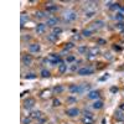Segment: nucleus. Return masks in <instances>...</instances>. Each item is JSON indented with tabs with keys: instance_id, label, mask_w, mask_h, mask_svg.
<instances>
[{
	"instance_id": "c85d7f7f",
	"label": "nucleus",
	"mask_w": 124,
	"mask_h": 124,
	"mask_svg": "<svg viewBox=\"0 0 124 124\" xmlns=\"http://www.w3.org/2000/svg\"><path fill=\"white\" fill-rule=\"evenodd\" d=\"M36 16L41 19V17H45V16H46V14H45L44 11H37V14H36Z\"/></svg>"
},
{
	"instance_id": "2eb2a0df",
	"label": "nucleus",
	"mask_w": 124,
	"mask_h": 124,
	"mask_svg": "<svg viewBox=\"0 0 124 124\" xmlns=\"http://www.w3.org/2000/svg\"><path fill=\"white\" fill-rule=\"evenodd\" d=\"M67 71V65H65V63H61L60 66H58V72L62 75V73H65V72Z\"/></svg>"
},
{
	"instance_id": "c9c22d12",
	"label": "nucleus",
	"mask_w": 124,
	"mask_h": 124,
	"mask_svg": "<svg viewBox=\"0 0 124 124\" xmlns=\"http://www.w3.org/2000/svg\"><path fill=\"white\" fill-rule=\"evenodd\" d=\"M113 48H114L116 51H120V50H122V47H120V46H117V45L113 46Z\"/></svg>"
},
{
	"instance_id": "473e14b6",
	"label": "nucleus",
	"mask_w": 124,
	"mask_h": 124,
	"mask_svg": "<svg viewBox=\"0 0 124 124\" xmlns=\"http://www.w3.org/2000/svg\"><path fill=\"white\" fill-rule=\"evenodd\" d=\"M117 29L123 30V29H124V24H123V23H118V24H117Z\"/></svg>"
},
{
	"instance_id": "58836bf2",
	"label": "nucleus",
	"mask_w": 124,
	"mask_h": 124,
	"mask_svg": "<svg viewBox=\"0 0 124 124\" xmlns=\"http://www.w3.org/2000/svg\"><path fill=\"white\" fill-rule=\"evenodd\" d=\"M73 40H77V41H78V40H81V36H79V35H75V36H73Z\"/></svg>"
},
{
	"instance_id": "a211bd4d",
	"label": "nucleus",
	"mask_w": 124,
	"mask_h": 124,
	"mask_svg": "<svg viewBox=\"0 0 124 124\" xmlns=\"http://www.w3.org/2000/svg\"><path fill=\"white\" fill-rule=\"evenodd\" d=\"M46 9H47V11H56L58 8H57V5H47Z\"/></svg>"
},
{
	"instance_id": "c756f323",
	"label": "nucleus",
	"mask_w": 124,
	"mask_h": 124,
	"mask_svg": "<svg viewBox=\"0 0 124 124\" xmlns=\"http://www.w3.org/2000/svg\"><path fill=\"white\" fill-rule=\"evenodd\" d=\"M54 106H55V107L61 106V101H60V99H54Z\"/></svg>"
},
{
	"instance_id": "f03ea898",
	"label": "nucleus",
	"mask_w": 124,
	"mask_h": 124,
	"mask_svg": "<svg viewBox=\"0 0 124 124\" xmlns=\"http://www.w3.org/2000/svg\"><path fill=\"white\" fill-rule=\"evenodd\" d=\"M77 73L79 76H87V75H92L93 73V70L92 68H87V67H83V68H79L77 71Z\"/></svg>"
},
{
	"instance_id": "9b49d317",
	"label": "nucleus",
	"mask_w": 124,
	"mask_h": 124,
	"mask_svg": "<svg viewBox=\"0 0 124 124\" xmlns=\"http://www.w3.org/2000/svg\"><path fill=\"white\" fill-rule=\"evenodd\" d=\"M30 117L32 118V119H40L41 117H42V112H40V110H34V112L30 114Z\"/></svg>"
},
{
	"instance_id": "5701e85b",
	"label": "nucleus",
	"mask_w": 124,
	"mask_h": 124,
	"mask_svg": "<svg viewBox=\"0 0 124 124\" xmlns=\"http://www.w3.org/2000/svg\"><path fill=\"white\" fill-rule=\"evenodd\" d=\"M61 32H62V29H61V27H54V32H52L54 35L57 36V35H60Z\"/></svg>"
},
{
	"instance_id": "f704fd0d",
	"label": "nucleus",
	"mask_w": 124,
	"mask_h": 124,
	"mask_svg": "<svg viewBox=\"0 0 124 124\" xmlns=\"http://www.w3.org/2000/svg\"><path fill=\"white\" fill-rule=\"evenodd\" d=\"M110 92H112V93H117V92H118V88H117V87H112V88H110Z\"/></svg>"
},
{
	"instance_id": "a878e982",
	"label": "nucleus",
	"mask_w": 124,
	"mask_h": 124,
	"mask_svg": "<svg viewBox=\"0 0 124 124\" xmlns=\"http://www.w3.org/2000/svg\"><path fill=\"white\" fill-rule=\"evenodd\" d=\"M78 52H79V54H86V55H87L88 50H87V47H79V48H78Z\"/></svg>"
},
{
	"instance_id": "393cba45",
	"label": "nucleus",
	"mask_w": 124,
	"mask_h": 124,
	"mask_svg": "<svg viewBox=\"0 0 124 124\" xmlns=\"http://www.w3.org/2000/svg\"><path fill=\"white\" fill-rule=\"evenodd\" d=\"M27 20H29V17H27L25 14H23V15H21V26H24V24L27 21Z\"/></svg>"
},
{
	"instance_id": "6ab92c4d",
	"label": "nucleus",
	"mask_w": 124,
	"mask_h": 124,
	"mask_svg": "<svg viewBox=\"0 0 124 124\" xmlns=\"http://www.w3.org/2000/svg\"><path fill=\"white\" fill-rule=\"evenodd\" d=\"M116 119L117 120H124V114L120 113V112H117L116 113Z\"/></svg>"
},
{
	"instance_id": "39448f33",
	"label": "nucleus",
	"mask_w": 124,
	"mask_h": 124,
	"mask_svg": "<svg viewBox=\"0 0 124 124\" xmlns=\"http://www.w3.org/2000/svg\"><path fill=\"white\" fill-rule=\"evenodd\" d=\"M66 114L68 117H77L79 114V109L78 108H70L66 110Z\"/></svg>"
},
{
	"instance_id": "0eeeda50",
	"label": "nucleus",
	"mask_w": 124,
	"mask_h": 124,
	"mask_svg": "<svg viewBox=\"0 0 124 124\" xmlns=\"http://www.w3.org/2000/svg\"><path fill=\"white\" fill-rule=\"evenodd\" d=\"M40 50H41L40 44H31V45L29 46V51H30V52H34V54H36V52H39Z\"/></svg>"
},
{
	"instance_id": "7c9ffc66",
	"label": "nucleus",
	"mask_w": 124,
	"mask_h": 124,
	"mask_svg": "<svg viewBox=\"0 0 124 124\" xmlns=\"http://www.w3.org/2000/svg\"><path fill=\"white\" fill-rule=\"evenodd\" d=\"M116 19H117V20H123V19H124V15H123L122 13H119V14L116 15Z\"/></svg>"
},
{
	"instance_id": "f257e3e1",
	"label": "nucleus",
	"mask_w": 124,
	"mask_h": 124,
	"mask_svg": "<svg viewBox=\"0 0 124 124\" xmlns=\"http://www.w3.org/2000/svg\"><path fill=\"white\" fill-rule=\"evenodd\" d=\"M47 61H50L52 65H61V63H63V62H62V60H61V57L60 56H57V55H55V54H51L50 56H48V60Z\"/></svg>"
},
{
	"instance_id": "2f4dec72",
	"label": "nucleus",
	"mask_w": 124,
	"mask_h": 124,
	"mask_svg": "<svg viewBox=\"0 0 124 124\" xmlns=\"http://www.w3.org/2000/svg\"><path fill=\"white\" fill-rule=\"evenodd\" d=\"M75 60H76L75 56H67V60H66V61H67V62H73Z\"/></svg>"
},
{
	"instance_id": "cd10ccee",
	"label": "nucleus",
	"mask_w": 124,
	"mask_h": 124,
	"mask_svg": "<svg viewBox=\"0 0 124 124\" xmlns=\"http://www.w3.org/2000/svg\"><path fill=\"white\" fill-rule=\"evenodd\" d=\"M31 119H32L31 117H29V118H24V119H23V124H30V123H31Z\"/></svg>"
},
{
	"instance_id": "e433bc0d",
	"label": "nucleus",
	"mask_w": 124,
	"mask_h": 124,
	"mask_svg": "<svg viewBox=\"0 0 124 124\" xmlns=\"http://www.w3.org/2000/svg\"><path fill=\"white\" fill-rule=\"evenodd\" d=\"M93 14H94V11H89V13H87V14H86V16L91 17V16H93Z\"/></svg>"
},
{
	"instance_id": "ddd939ff",
	"label": "nucleus",
	"mask_w": 124,
	"mask_h": 124,
	"mask_svg": "<svg viewBox=\"0 0 124 124\" xmlns=\"http://www.w3.org/2000/svg\"><path fill=\"white\" fill-rule=\"evenodd\" d=\"M82 123L83 124H93L94 123V120H93L92 117H88V116H85L83 119H82Z\"/></svg>"
},
{
	"instance_id": "4c0bfd02",
	"label": "nucleus",
	"mask_w": 124,
	"mask_h": 124,
	"mask_svg": "<svg viewBox=\"0 0 124 124\" xmlns=\"http://www.w3.org/2000/svg\"><path fill=\"white\" fill-rule=\"evenodd\" d=\"M35 77H36V76H35V75H32V73H31V75H27V76H26V78H27V79H29V78H35Z\"/></svg>"
},
{
	"instance_id": "37998d69",
	"label": "nucleus",
	"mask_w": 124,
	"mask_h": 124,
	"mask_svg": "<svg viewBox=\"0 0 124 124\" xmlns=\"http://www.w3.org/2000/svg\"><path fill=\"white\" fill-rule=\"evenodd\" d=\"M120 9H122V11H124V6H122V5H120Z\"/></svg>"
},
{
	"instance_id": "20e7f679",
	"label": "nucleus",
	"mask_w": 124,
	"mask_h": 124,
	"mask_svg": "<svg viewBox=\"0 0 124 124\" xmlns=\"http://www.w3.org/2000/svg\"><path fill=\"white\" fill-rule=\"evenodd\" d=\"M70 91L72 93H82L85 89H83V86H78V85H72L70 86Z\"/></svg>"
},
{
	"instance_id": "ea45409f",
	"label": "nucleus",
	"mask_w": 124,
	"mask_h": 124,
	"mask_svg": "<svg viewBox=\"0 0 124 124\" xmlns=\"http://www.w3.org/2000/svg\"><path fill=\"white\" fill-rule=\"evenodd\" d=\"M108 77H109V75H108V73H107V75H106V76H103V77H102V78H101V81H104V79H107V78H108Z\"/></svg>"
},
{
	"instance_id": "f8f14e48",
	"label": "nucleus",
	"mask_w": 124,
	"mask_h": 124,
	"mask_svg": "<svg viewBox=\"0 0 124 124\" xmlns=\"http://www.w3.org/2000/svg\"><path fill=\"white\" fill-rule=\"evenodd\" d=\"M46 30V24H39L36 26V32L37 34H44Z\"/></svg>"
},
{
	"instance_id": "9d476101",
	"label": "nucleus",
	"mask_w": 124,
	"mask_h": 124,
	"mask_svg": "<svg viewBox=\"0 0 124 124\" xmlns=\"http://www.w3.org/2000/svg\"><path fill=\"white\" fill-rule=\"evenodd\" d=\"M98 97H99V91H91L88 93L89 99H98Z\"/></svg>"
},
{
	"instance_id": "79ce46f5",
	"label": "nucleus",
	"mask_w": 124,
	"mask_h": 124,
	"mask_svg": "<svg viewBox=\"0 0 124 124\" xmlns=\"http://www.w3.org/2000/svg\"><path fill=\"white\" fill-rule=\"evenodd\" d=\"M68 102H76L75 98H68Z\"/></svg>"
},
{
	"instance_id": "423d86ee",
	"label": "nucleus",
	"mask_w": 124,
	"mask_h": 124,
	"mask_svg": "<svg viewBox=\"0 0 124 124\" xmlns=\"http://www.w3.org/2000/svg\"><path fill=\"white\" fill-rule=\"evenodd\" d=\"M57 23H58V20L56 17H48L47 21H46V25L50 26V27H56Z\"/></svg>"
},
{
	"instance_id": "4be33fe9",
	"label": "nucleus",
	"mask_w": 124,
	"mask_h": 124,
	"mask_svg": "<svg viewBox=\"0 0 124 124\" xmlns=\"http://www.w3.org/2000/svg\"><path fill=\"white\" fill-rule=\"evenodd\" d=\"M73 47H75V45H73V44H72V42H68V44H66V45H65L63 50H65V51H67V50H71V48H73Z\"/></svg>"
},
{
	"instance_id": "1a4fd4ad",
	"label": "nucleus",
	"mask_w": 124,
	"mask_h": 124,
	"mask_svg": "<svg viewBox=\"0 0 124 124\" xmlns=\"http://www.w3.org/2000/svg\"><path fill=\"white\" fill-rule=\"evenodd\" d=\"M31 62H32V57H31L30 55H25V56H23V63H24L25 66L31 65Z\"/></svg>"
},
{
	"instance_id": "f3484780",
	"label": "nucleus",
	"mask_w": 124,
	"mask_h": 124,
	"mask_svg": "<svg viewBox=\"0 0 124 124\" xmlns=\"http://www.w3.org/2000/svg\"><path fill=\"white\" fill-rule=\"evenodd\" d=\"M47 39L51 41V42H56V41H57V36H56V35H54V34L47 35Z\"/></svg>"
},
{
	"instance_id": "4468645a",
	"label": "nucleus",
	"mask_w": 124,
	"mask_h": 124,
	"mask_svg": "<svg viewBox=\"0 0 124 124\" xmlns=\"http://www.w3.org/2000/svg\"><path fill=\"white\" fill-rule=\"evenodd\" d=\"M103 104H104V103H103L102 101H96L94 103H93V108L94 109H101V108H103Z\"/></svg>"
},
{
	"instance_id": "412c9836",
	"label": "nucleus",
	"mask_w": 124,
	"mask_h": 124,
	"mask_svg": "<svg viewBox=\"0 0 124 124\" xmlns=\"http://www.w3.org/2000/svg\"><path fill=\"white\" fill-rule=\"evenodd\" d=\"M109 8H110V10H117V9H120V5L117 4V3H113V4L109 5Z\"/></svg>"
},
{
	"instance_id": "6e6552de",
	"label": "nucleus",
	"mask_w": 124,
	"mask_h": 124,
	"mask_svg": "<svg viewBox=\"0 0 124 124\" xmlns=\"http://www.w3.org/2000/svg\"><path fill=\"white\" fill-rule=\"evenodd\" d=\"M34 104H35V99H34V98H27V99L24 101V107L27 108V109H30Z\"/></svg>"
},
{
	"instance_id": "72a5a7b5",
	"label": "nucleus",
	"mask_w": 124,
	"mask_h": 124,
	"mask_svg": "<svg viewBox=\"0 0 124 124\" xmlns=\"http://www.w3.org/2000/svg\"><path fill=\"white\" fill-rule=\"evenodd\" d=\"M98 44H99V45H106V41L103 40V39H99V40H98Z\"/></svg>"
},
{
	"instance_id": "b1692460",
	"label": "nucleus",
	"mask_w": 124,
	"mask_h": 124,
	"mask_svg": "<svg viewBox=\"0 0 124 124\" xmlns=\"http://www.w3.org/2000/svg\"><path fill=\"white\" fill-rule=\"evenodd\" d=\"M62 91H63V87H62V86H56V87L54 88V92H55V93H61Z\"/></svg>"
},
{
	"instance_id": "bb28decb",
	"label": "nucleus",
	"mask_w": 124,
	"mask_h": 124,
	"mask_svg": "<svg viewBox=\"0 0 124 124\" xmlns=\"http://www.w3.org/2000/svg\"><path fill=\"white\" fill-rule=\"evenodd\" d=\"M101 26H103V21H97V23L93 24V27L94 29H99Z\"/></svg>"
},
{
	"instance_id": "aec40b11",
	"label": "nucleus",
	"mask_w": 124,
	"mask_h": 124,
	"mask_svg": "<svg viewBox=\"0 0 124 124\" xmlns=\"http://www.w3.org/2000/svg\"><path fill=\"white\" fill-rule=\"evenodd\" d=\"M82 35H83V37H89L92 35V31L91 30H83L82 31Z\"/></svg>"
},
{
	"instance_id": "a19ab883",
	"label": "nucleus",
	"mask_w": 124,
	"mask_h": 124,
	"mask_svg": "<svg viewBox=\"0 0 124 124\" xmlns=\"http://www.w3.org/2000/svg\"><path fill=\"white\" fill-rule=\"evenodd\" d=\"M119 109H120V110H123V112H124V103H122V104H120V106H119Z\"/></svg>"
},
{
	"instance_id": "dca6fc26",
	"label": "nucleus",
	"mask_w": 124,
	"mask_h": 124,
	"mask_svg": "<svg viewBox=\"0 0 124 124\" xmlns=\"http://www.w3.org/2000/svg\"><path fill=\"white\" fill-rule=\"evenodd\" d=\"M41 76H42L44 78H48L50 76H51V73H50V71L48 70H42V71H41Z\"/></svg>"
},
{
	"instance_id": "7ed1b4c3",
	"label": "nucleus",
	"mask_w": 124,
	"mask_h": 124,
	"mask_svg": "<svg viewBox=\"0 0 124 124\" xmlns=\"http://www.w3.org/2000/svg\"><path fill=\"white\" fill-rule=\"evenodd\" d=\"M77 17V14L75 11H67L65 14V20L66 21H73V20H76Z\"/></svg>"
}]
</instances>
